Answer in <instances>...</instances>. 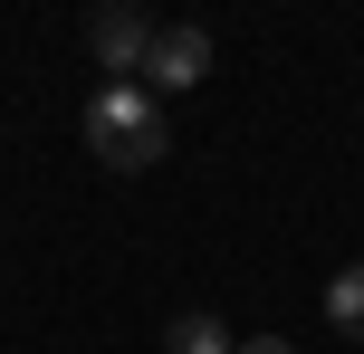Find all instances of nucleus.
<instances>
[{"label": "nucleus", "instance_id": "obj_1", "mask_svg": "<svg viewBox=\"0 0 364 354\" xmlns=\"http://www.w3.org/2000/svg\"><path fill=\"white\" fill-rule=\"evenodd\" d=\"M87 153L106 172H144V163L173 153V125H164V106L144 87H96L87 96Z\"/></svg>", "mask_w": 364, "mask_h": 354}, {"label": "nucleus", "instance_id": "obj_2", "mask_svg": "<svg viewBox=\"0 0 364 354\" xmlns=\"http://www.w3.org/2000/svg\"><path fill=\"white\" fill-rule=\"evenodd\" d=\"M154 38H164V29H154V19L134 10V0H106V10H87V48L115 67V87H134V77H144Z\"/></svg>", "mask_w": 364, "mask_h": 354}, {"label": "nucleus", "instance_id": "obj_3", "mask_svg": "<svg viewBox=\"0 0 364 354\" xmlns=\"http://www.w3.org/2000/svg\"><path fill=\"white\" fill-rule=\"evenodd\" d=\"M211 77V29H164L154 38V57H144V96L164 87V96H182V87H201Z\"/></svg>", "mask_w": 364, "mask_h": 354}, {"label": "nucleus", "instance_id": "obj_4", "mask_svg": "<svg viewBox=\"0 0 364 354\" xmlns=\"http://www.w3.org/2000/svg\"><path fill=\"white\" fill-rule=\"evenodd\" d=\"M164 354H240V345H230V326H220L211 306H192V316L164 326Z\"/></svg>", "mask_w": 364, "mask_h": 354}, {"label": "nucleus", "instance_id": "obj_5", "mask_svg": "<svg viewBox=\"0 0 364 354\" xmlns=\"http://www.w3.org/2000/svg\"><path fill=\"white\" fill-rule=\"evenodd\" d=\"M326 326L364 345V268H336V278H326Z\"/></svg>", "mask_w": 364, "mask_h": 354}, {"label": "nucleus", "instance_id": "obj_6", "mask_svg": "<svg viewBox=\"0 0 364 354\" xmlns=\"http://www.w3.org/2000/svg\"><path fill=\"white\" fill-rule=\"evenodd\" d=\"M240 354H297L288 336H250V345H240Z\"/></svg>", "mask_w": 364, "mask_h": 354}]
</instances>
